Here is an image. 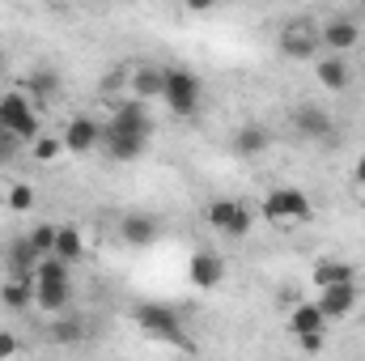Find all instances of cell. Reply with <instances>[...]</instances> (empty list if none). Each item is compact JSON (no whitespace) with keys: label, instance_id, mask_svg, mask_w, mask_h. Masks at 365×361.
I'll list each match as a JSON object with an SVG mask.
<instances>
[{"label":"cell","instance_id":"obj_1","mask_svg":"<svg viewBox=\"0 0 365 361\" xmlns=\"http://www.w3.org/2000/svg\"><path fill=\"white\" fill-rule=\"evenodd\" d=\"M106 136H136V141H149V136H153V115H149V106H145V102H136V98L110 102Z\"/></svg>","mask_w":365,"mask_h":361},{"label":"cell","instance_id":"obj_2","mask_svg":"<svg viewBox=\"0 0 365 361\" xmlns=\"http://www.w3.org/2000/svg\"><path fill=\"white\" fill-rule=\"evenodd\" d=\"M264 217L276 221V225H284V221H310L314 204H310V195L302 187H272L264 195Z\"/></svg>","mask_w":365,"mask_h":361},{"label":"cell","instance_id":"obj_3","mask_svg":"<svg viewBox=\"0 0 365 361\" xmlns=\"http://www.w3.org/2000/svg\"><path fill=\"white\" fill-rule=\"evenodd\" d=\"M136 323H140L153 340H162V345H187L182 319L170 310V306H153V302H145V306H136Z\"/></svg>","mask_w":365,"mask_h":361},{"label":"cell","instance_id":"obj_4","mask_svg":"<svg viewBox=\"0 0 365 361\" xmlns=\"http://www.w3.org/2000/svg\"><path fill=\"white\" fill-rule=\"evenodd\" d=\"M162 102H166L175 115H195V111H200V77H195L191 68H166Z\"/></svg>","mask_w":365,"mask_h":361},{"label":"cell","instance_id":"obj_5","mask_svg":"<svg viewBox=\"0 0 365 361\" xmlns=\"http://www.w3.org/2000/svg\"><path fill=\"white\" fill-rule=\"evenodd\" d=\"M276 47H280L284 60H310V64H314V60H319V47H323V43H319V26L293 21V26L280 30V43H276Z\"/></svg>","mask_w":365,"mask_h":361},{"label":"cell","instance_id":"obj_6","mask_svg":"<svg viewBox=\"0 0 365 361\" xmlns=\"http://www.w3.org/2000/svg\"><path fill=\"white\" fill-rule=\"evenodd\" d=\"M102 136H106V128L98 123V119H90V115H73L68 123H64V132H60V141H64V149L68 153H90V149H98L102 145Z\"/></svg>","mask_w":365,"mask_h":361},{"label":"cell","instance_id":"obj_7","mask_svg":"<svg viewBox=\"0 0 365 361\" xmlns=\"http://www.w3.org/2000/svg\"><path fill=\"white\" fill-rule=\"evenodd\" d=\"M357 39H361V30H357V21H353L349 13H340V17H331V21L319 26V43L327 47V56H344V51H353Z\"/></svg>","mask_w":365,"mask_h":361},{"label":"cell","instance_id":"obj_8","mask_svg":"<svg viewBox=\"0 0 365 361\" xmlns=\"http://www.w3.org/2000/svg\"><path fill=\"white\" fill-rule=\"evenodd\" d=\"M293 132H297L302 141H323V136L336 132V123H331V115H327L319 102H297V106H293Z\"/></svg>","mask_w":365,"mask_h":361},{"label":"cell","instance_id":"obj_9","mask_svg":"<svg viewBox=\"0 0 365 361\" xmlns=\"http://www.w3.org/2000/svg\"><path fill=\"white\" fill-rule=\"evenodd\" d=\"M119 238L128 243V247H153L158 238H162V221L153 217V213H123V221H119Z\"/></svg>","mask_w":365,"mask_h":361},{"label":"cell","instance_id":"obj_10","mask_svg":"<svg viewBox=\"0 0 365 361\" xmlns=\"http://www.w3.org/2000/svg\"><path fill=\"white\" fill-rule=\"evenodd\" d=\"M357 285H336V289H319V298H314V306L323 310V319L331 323V319H344V315H353V306H357Z\"/></svg>","mask_w":365,"mask_h":361},{"label":"cell","instance_id":"obj_11","mask_svg":"<svg viewBox=\"0 0 365 361\" xmlns=\"http://www.w3.org/2000/svg\"><path fill=\"white\" fill-rule=\"evenodd\" d=\"M128 86H132V98L136 102H158L162 90H166V68L162 64H136Z\"/></svg>","mask_w":365,"mask_h":361},{"label":"cell","instance_id":"obj_12","mask_svg":"<svg viewBox=\"0 0 365 361\" xmlns=\"http://www.w3.org/2000/svg\"><path fill=\"white\" fill-rule=\"evenodd\" d=\"M9 280H34V272H38V264H43V255L30 247V238L21 234V238H13L9 243Z\"/></svg>","mask_w":365,"mask_h":361},{"label":"cell","instance_id":"obj_13","mask_svg":"<svg viewBox=\"0 0 365 361\" xmlns=\"http://www.w3.org/2000/svg\"><path fill=\"white\" fill-rule=\"evenodd\" d=\"M187 276H191L195 289H217L221 276H225V260H221L217 251H195L191 264H187Z\"/></svg>","mask_w":365,"mask_h":361},{"label":"cell","instance_id":"obj_14","mask_svg":"<svg viewBox=\"0 0 365 361\" xmlns=\"http://www.w3.org/2000/svg\"><path fill=\"white\" fill-rule=\"evenodd\" d=\"M310 280L314 289H336V285H357V268L349 260H319L310 268Z\"/></svg>","mask_w":365,"mask_h":361},{"label":"cell","instance_id":"obj_15","mask_svg":"<svg viewBox=\"0 0 365 361\" xmlns=\"http://www.w3.org/2000/svg\"><path fill=\"white\" fill-rule=\"evenodd\" d=\"M34 306L47 310V315H68V306H73V280L34 285Z\"/></svg>","mask_w":365,"mask_h":361},{"label":"cell","instance_id":"obj_16","mask_svg":"<svg viewBox=\"0 0 365 361\" xmlns=\"http://www.w3.org/2000/svg\"><path fill=\"white\" fill-rule=\"evenodd\" d=\"M284 327H289V336L297 340V336H314V332H327V319H323V310H319L314 302H297V306L289 310Z\"/></svg>","mask_w":365,"mask_h":361},{"label":"cell","instance_id":"obj_17","mask_svg":"<svg viewBox=\"0 0 365 361\" xmlns=\"http://www.w3.org/2000/svg\"><path fill=\"white\" fill-rule=\"evenodd\" d=\"M314 77H319V86L331 93L349 90V81H353V68L344 64V56H319L314 60Z\"/></svg>","mask_w":365,"mask_h":361},{"label":"cell","instance_id":"obj_18","mask_svg":"<svg viewBox=\"0 0 365 361\" xmlns=\"http://www.w3.org/2000/svg\"><path fill=\"white\" fill-rule=\"evenodd\" d=\"M30 115H34V102H30L26 90H13V93L0 98V128H4V132H13L17 123H26Z\"/></svg>","mask_w":365,"mask_h":361},{"label":"cell","instance_id":"obj_19","mask_svg":"<svg viewBox=\"0 0 365 361\" xmlns=\"http://www.w3.org/2000/svg\"><path fill=\"white\" fill-rule=\"evenodd\" d=\"M86 332H90V323L81 319V315H60L56 323H51V345H60V349H73V345H81L86 340Z\"/></svg>","mask_w":365,"mask_h":361},{"label":"cell","instance_id":"obj_20","mask_svg":"<svg viewBox=\"0 0 365 361\" xmlns=\"http://www.w3.org/2000/svg\"><path fill=\"white\" fill-rule=\"evenodd\" d=\"M51 255L64 260V264L73 268V264L86 255V238H81V230H77V225H60V230H56V251H51Z\"/></svg>","mask_w":365,"mask_h":361},{"label":"cell","instance_id":"obj_21","mask_svg":"<svg viewBox=\"0 0 365 361\" xmlns=\"http://www.w3.org/2000/svg\"><path fill=\"white\" fill-rule=\"evenodd\" d=\"M268 145H272V136H268V128H259V123H247V128L234 132V149H238L242 158H259Z\"/></svg>","mask_w":365,"mask_h":361},{"label":"cell","instance_id":"obj_22","mask_svg":"<svg viewBox=\"0 0 365 361\" xmlns=\"http://www.w3.org/2000/svg\"><path fill=\"white\" fill-rule=\"evenodd\" d=\"M102 145H106L110 162H136L149 149V141H136V136H102Z\"/></svg>","mask_w":365,"mask_h":361},{"label":"cell","instance_id":"obj_23","mask_svg":"<svg viewBox=\"0 0 365 361\" xmlns=\"http://www.w3.org/2000/svg\"><path fill=\"white\" fill-rule=\"evenodd\" d=\"M0 302L9 310H30L34 306V280H4L0 285Z\"/></svg>","mask_w":365,"mask_h":361},{"label":"cell","instance_id":"obj_24","mask_svg":"<svg viewBox=\"0 0 365 361\" xmlns=\"http://www.w3.org/2000/svg\"><path fill=\"white\" fill-rule=\"evenodd\" d=\"M234 213H238V200H230V195H217L212 204H208V225L217 230V234H230V221H234Z\"/></svg>","mask_w":365,"mask_h":361},{"label":"cell","instance_id":"obj_25","mask_svg":"<svg viewBox=\"0 0 365 361\" xmlns=\"http://www.w3.org/2000/svg\"><path fill=\"white\" fill-rule=\"evenodd\" d=\"M30 102L38 106V102H47V98H56L60 93V73H51V68H38L34 77H30Z\"/></svg>","mask_w":365,"mask_h":361},{"label":"cell","instance_id":"obj_26","mask_svg":"<svg viewBox=\"0 0 365 361\" xmlns=\"http://www.w3.org/2000/svg\"><path fill=\"white\" fill-rule=\"evenodd\" d=\"M51 280H73L68 264H64V260H56V255H47V260L38 264V272H34V285H51Z\"/></svg>","mask_w":365,"mask_h":361},{"label":"cell","instance_id":"obj_27","mask_svg":"<svg viewBox=\"0 0 365 361\" xmlns=\"http://www.w3.org/2000/svg\"><path fill=\"white\" fill-rule=\"evenodd\" d=\"M56 230H60V225H47V221H43V225H34V230L26 234V238H30V247H34V251H38L43 260H47V255L56 251Z\"/></svg>","mask_w":365,"mask_h":361},{"label":"cell","instance_id":"obj_28","mask_svg":"<svg viewBox=\"0 0 365 361\" xmlns=\"http://www.w3.org/2000/svg\"><path fill=\"white\" fill-rule=\"evenodd\" d=\"M30 153H34V162H56V158L64 153V141H60V136H47V132H43V136H38V141L30 145Z\"/></svg>","mask_w":365,"mask_h":361},{"label":"cell","instance_id":"obj_29","mask_svg":"<svg viewBox=\"0 0 365 361\" xmlns=\"http://www.w3.org/2000/svg\"><path fill=\"white\" fill-rule=\"evenodd\" d=\"M4 204H9L13 213H30V208H34V187H30V183H13L9 195H4Z\"/></svg>","mask_w":365,"mask_h":361},{"label":"cell","instance_id":"obj_30","mask_svg":"<svg viewBox=\"0 0 365 361\" xmlns=\"http://www.w3.org/2000/svg\"><path fill=\"white\" fill-rule=\"evenodd\" d=\"M251 221H255V217H251V208L238 200V213H234V221H230V234H225V238H247V234H251Z\"/></svg>","mask_w":365,"mask_h":361},{"label":"cell","instance_id":"obj_31","mask_svg":"<svg viewBox=\"0 0 365 361\" xmlns=\"http://www.w3.org/2000/svg\"><path fill=\"white\" fill-rule=\"evenodd\" d=\"M17 153H21V145H17V136L0 128V166H9V162H13Z\"/></svg>","mask_w":365,"mask_h":361},{"label":"cell","instance_id":"obj_32","mask_svg":"<svg viewBox=\"0 0 365 361\" xmlns=\"http://www.w3.org/2000/svg\"><path fill=\"white\" fill-rule=\"evenodd\" d=\"M17 349H21V340H17L13 332H0V361L17 357Z\"/></svg>","mask_w":365,"mask_h":361},{"label":"cell","instance_id":"obj_33","mask_svg":"<svg viewBox=\"0 0 365 361\" xmlns=\"http://www.w3.org/2000/svg\"><path fill=\"white\" fill-rule=\"evenodd\" d=\"M297 349H302V353H323V332H314V336H297Z\"/></svg>","mask_w":365,"mask_h":361},{"label":"cell","instance_id":"obj_34","mask_svg":"<svg viewBox=\"0 0 365 361\" xmlns=\"http://www.w3.org/2000/svg\"><path fill=\"white\" fill-rule=\"evenodd\" d=\"M353 183L365 187V158H357V166H353Z\"/></svg>","mask_w":365,"mask_h":361},{"label":"cell","instance_id":"obj_35","mask_svg":"<svg viewBox=\"0 0 365 361\" xmlns=\"http://www.w3.org/2000/svg\"><path fill=\"white\" fill-rule=\"evenodd\" d=\"M361 208H365V187H361Z\"/></svg>","mask_w":365,"mask_h":361},{"label":"cell","instance_id":"obj_36","mask_svg":"<svg viewBox=\"0 0 365 361\" xmlns=\"http://www.w3.org/2000/svg\"><path fill=\"white\" fill-rule=\"evenodd\" d=\"M0 77H4V60H0Z\"/></svg>","mask_w":365,"mask_h":361},{"label":"cell","instance_id":"obj_37","mask_svg":"<svg viewBox=\"0 0 365 361\" xmlns=\"http://www.w3.org/2000/svg\"><path fill=\"white\" fill-rule=\"evenodd\" d=\"M357 13H361V17H365V4H361V9H357Z\"/></svg>","mask_w":365,"mask_h":361}]
</instances>
